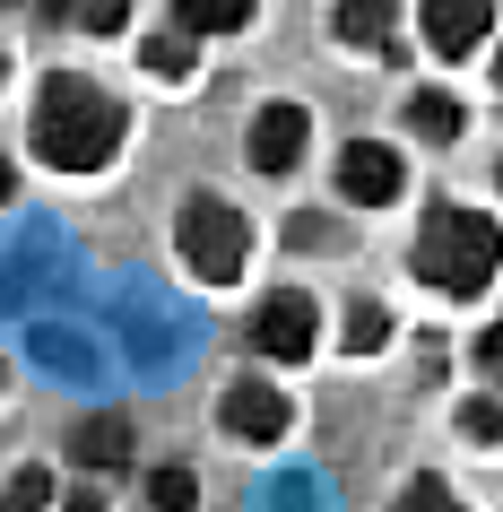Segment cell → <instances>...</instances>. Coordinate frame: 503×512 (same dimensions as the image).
<instances>
[{
	"label": "cell",
	"mask_w": 503,
	"mask_h": 512,
	"mask_svg": "<svg viewBox=\"0 0 503 512\" xmlns=\"http://www.w3.org/2000/svg\"><path fill=\"white\" fill-rule=\"evenodd\" d=\"M122 131H131V113L79 70H53L35 87V157L61 165V174H105L122 157Z\"/></svg>",
	"instance_id": "6da1fadb"
},
{
	"label": "cell",
	"mask_w": 503,
	"mask_h": 512,
	"mask_svg": "<svg viewBox=\"0 0 503 512\" xmlns=\"http://www.w3.org/2000/svg\"><path fill=\"white\" fill-rule=\"evenodd\" d=\"M408 261H417V278H425V287H443L451 304L486 296V278L503 270V226L486 209H434Z\"/></svg>",
	"instance_id": "7a4b0ae2"
},
{
	"label": "cell",
	"mask_w": 503,
	"mask_h": 512,
	"mask_svg": "<svg viewBox=\"0 0 503 512\" xmlns=\"http://www.w3.org/2000/svg\"><path fill=\"white\" fill-rule=\"evenodd\" d=\"M174 235H183V261L209 278V287H235V278L252 270V226H243V209L209 200V191L183 209V226H174Z\"/></svg>",
	"instance_id": "3957f363"
},
{
	"label": "cell",
	"mask_w": 503,
	"mask_h": 512,
	"mask_svg": "<svg viewBox=\"0 0 503 512\" xmlns=\"http://www.w3.org/2000/svg\"><path fill=\"white\" fill-rule=\"evenodd\" d=\"M313 339H321V313H313V296H269L261 313H252V348L261 356H278V365H304L313 356Z\"/></svg>",
	"instance_id": "277c9868"
},
{
	"label": "cell",
	"mask_w": 503,
	"mask_h": 512,
	"mask_svg": "<svg viewBox=\"0 0 503 512\" xmlns=\"http://www.w3.org/2000/svg\"><path fill=\"white\" fill-rule=\"evenodd\" d=\"M217 426L235 434V443H278V434H287V391H278V382H261V374L226 382V400H217Z\"/></svg>",
	"instance_id": "5b68a950"
},
{
	"label": "cell",
	"mask_w": 503,
	"mask_h": 512,
	"mask_svg": "<svg viewBox=\"0 0 503 512\" xmlns=\"http://www.w3.org/2000/svg\"><path fill=\"white\" fill-rule=\"evenodd\" d=\"M339 191L356 200V209H391L399 191H408V165H399L382 139H356V148L339 157Z\"/></svg>",
	"instance_id": "8992f818"
},
{
	"label": "cell",
	"mask_w": 503,
	"mask_h": 512,
	"mask_svg": "<svg viewBox=\"0 0 503 512\" xmlns=\"http://www.w3.org/2000/svg\"><path fill=\"white\" fill-rule=\"evenodd\" d=\"M304 139H313V113L304 105H269L261 122H252V165H261V174H287V165L304 157Z\"/></svg>",
	"instance_id": "52a82bcc"
},
{
	"label": "cell",
	"mask_w": 503,
	"mask_h": 512,
	"mask_svg": "<svg viewBox=\"0 0 503 512\" xmlns=\"http://www.w3.org/2000/svg\"><path fill=\"white\" fill-rule=\"evenodd\" d=\"M425 44L443 61H469L486 44V0H425Z\"/></svg>",
	"instance_id": "ba28073f"
},
{
	"label": "cell",
	"mask_w": 503,
	"mask_h": 512,
	"mask_svg": "<svg viewBox=\"0 0 503 512\" xmlns=\"http://www.w3.org/2000/svg\"><path fill=\"white\" fill-rule=\"evenodd\" d=\"M391 0H339V44H356V53H399V35H391Z\"/></svg>",
	"instance_id": "9c48e42d"
},
{
	"label": "cell",
	"mask_w": 503,
	"mask_h": 512,
	"mask_svg": "<svg viewBox=\"0 0 503 512\" xmlns=\"http://www.w3.org/2000/svg\"><path fill=\"white\" fill-rule=\"evenodd\" d=\"M70 452H79V469H122V460H131V426H122V417H87L79 434H70Z\"/></svg>",
	"instance_id": "30bf717a"
},
{
	"label": "cell",
	"mask_w": 503,
	"mask_h": 512,
	"mask_svg": "<svg viewBox=\"0 0 503 512\" xmlns=\"http://www.w3.org/2000/svg\"><path fill=\"white\" fill-rule=\"evenodd\" d=\"M174 27H191V35H243V27H252V0H174Z\"/></svg>",
	"instance_id": "8fae6325"
},
{
	"label": "cell",
	"mask_w": 503,
	"mask_h": 512,
	"mask_svg": "<svg viewBox=\"0 0 503 512\" xmlns=\"http://www.w3.org/2000/svg\"><path fill=\"white\" fill-rule=\"evenodd\" d=\"M139 61H148L157 79H191V70H200V35H191V27H165V35L139 44Z\"/></svg>",
	"instance_id": "7c38bea8"
},
{
	"label": "cell",
	"mask_w": 503,
	"mask_h": 512,
	"mask_svg": "<svg viewBox=\"0 0 503 512\" xmlns=\"http://www.w3.org/2000/svg\"><path fill=\"white\" fill-rule=\"evenodd\" d=\"M408 122H417V139H460V131H469V113L451 105V96H434V87L408 105Z\"/></svg>",
	"instance_id": "4fadbf2b"
},
{
	"label": "cell",
	"mask_w": 503,
	"mask_h": 512,
	"mask_svg": "<svg viewBox=\"0 0 503 512\" xmlns=\"http://www.w3.org/2000/svg\"><path fill=\"white\" fill-rule=\"evenodd\" d=\"M148 512H200V478L191 469H148Z\"/></svg>",
	"instance_id": "5bb4252c"
},
{
	"label": "cell",
	"mask_w": 503,
	"mask_h": 512,
	"mask_svg": "<svg viewBox=\"0 0 503 512\" xmlns=\"http://www.w3.org/2000/svg\"><path fill=\"white\" fill-rule=\"evenodd\" d=\"M391 512H460V495H451L443 478H408V486H399V504H391Z\"/></svg>",
	"instance_id": "9a60e30c"
},
{
	"label": "cell",
	"mask_w": 503,
	"mask_h": 512,
	"mask_svg": "<svg viewBox=\"0 0 503 512\" xmlns=\"http://www.w3.org/2000/svg\"><path fill=\"white\" fill-rule=\"evenodd\" d=\"M382 339H391V313H382V304H356V313H347V348H356V356H373Z\"/></svg>",
	"instance_id": "2e32d148"
},
{
	"label": "cell",
	"mask_w": 503,
	"mask_h": 512,
	"mask_svg": "<svg viewBox=\"0 0 503 512\" xmlns=\"http://www.w3.org/2000/svg\"><path fill=\"white\" fill-rule=\"evenodd\" d=\"M460 434L469 443H503V400H469L460 408Z\"/></svg>",
	"instance_id": "e0dca14e"
},
{
	"label": "cell",
	"mask_w": 503,
	"mask_h": 512,
	"mask_svg": "<svg viewBox=\"0 0 503 512\" xmlns=\"http://www.w3.org/2000/svg\"><path fill=\"white\" fill-rule=\"evenodd\" d=\"M53 504V478H44V469H18V478H9V512H44Z\"/></svg>",
	"instance_id": "ac0fdd59"
},
{
	"label": "cell",
	"mask_w": 503,
	"mask_h": 512,
	"mask_svg": "<svg viewBox=\"0 0 503 512\" xmlns=\"http://www.w3.org/2000/svg\"><path fill=\"white\" fill-rule=\"evenodd\" d=\"M122 9H131V0H79V27L87 35H113V27H122Z\"/></svg>",
	"instance_id": "d6986e66"
},
{
	"label": "cell",
	"mask_w": 503,
	"mask_h": 512,
	"mask_svg": "<svg viewBox=\"0 0 503 512\" xmlns=\"http://www.w3.org/2000/svg\"><path fill=\"white\" fill-rule=\"evenodd\" d=\"M477 365H486V374H495V382H503V322H495V330H486V339H477Z\"/></svg>",
	"instance_id": "ffe728a7"
},
{
	"label": "cell",
	"mask_w": 503,
	"mask_h": 512,
	"mask_svg": "<svg viewBox=\"0 0 503 512\" xmlns=\"http://www.w3.org/2000/svg\"><path fill=\"white\" fill-rule=\"evenodd\" d=\"M61 512H105V495H96V486H79V495H61Z\"/></svg>",
	"instance_id": "44dd1931"
},
{
	"label": "cell",
	"mask_w": 503,
	"mask_h": 512,
	"mask_svg": "<svg viewBox=\"0 0 503 512\" xmlns=\"http://www.w3.org/2000/svg\"><path fill=\"white\" fill-rule=\"evenodd\" d=\"M495 87H503V44H495Z\"/></svg>",
	"instance_id": "7402d4cb"
},
{
	"label": "cell",
	"mask_w": 503,
	"mask_h": 512,
	"mask_svg": "<svg viewBox=\"0 0 503 512\" xmlns=\"http://www.w3.org/2000/svg\"><path fill=\"white\" fill-rule=\"evenodd\" d=\"M495 183H503V174H495Z\"/></svg>",
	"instance_id": "603a6c76"
}]
</instances>
